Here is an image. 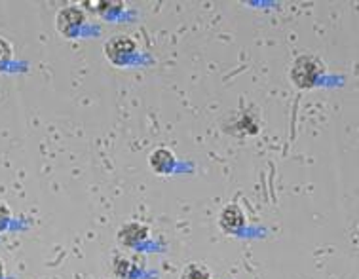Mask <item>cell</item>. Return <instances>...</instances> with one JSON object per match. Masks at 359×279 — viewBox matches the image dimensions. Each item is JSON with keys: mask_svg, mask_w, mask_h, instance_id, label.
I'll return each instance as SVG.
<instances>
[{"mask_svg": "<svg viewBox=\"0 0 359 279\" xmlns=\"http://www.w3.org/2000/svg\"><path fill=\"white\" fill-rule=\"evenodd\" d=\"M12 59V46L4 36H0V69Z\"/></svg>", "mask_w": 359, "mask_h": 279, "instance_id": "cell-8", "label": "cell"}, {"mask_svg": "<svg viewBox=\"0 0 359 279\" xmlns=\"http://www.w3.org/2000/svg\"><path fill=\"white\" fill-rule=\"evenodd\" d=\"M325 72V65L316 56H298L291 65V80L296 88L310 89L319 82Z\"/></svg>", "mask_w": 359, "mask_h": 279, "instance_id": "cell-1", "label": "cell"}, {"mask_svg": "<svg viewBox=\"0 0 359 279\" xmlns=\"http://www.w3.org/2000/svg\"><path fill=\"white\" fill-rule=\"evenodd\" d=\"M149 164H151V168L154 169L156 173H166V171H169V169L173 168L175 156H173V152H169L168 148H158V150H154L151 154Z\"/></svg>", "mask_w": 359, "mask_h": 279, "instance_id": "cell-6", "label": "cell"}, {"mask_svg": "<svg viewBox=\"0 0 359 279\" xmlns=\"http://www.w3.org/2000/svg\"><path fill=\"white\" fill-rule=\"evenodd\" d=\"M135 40L128 34H116L107 40L105 44V56L111 59L112 63H122L124 57L131 56L135 52Z\"/></svg>", "mask_w": 359, "mask_h": 279, "instance_id": "cell-2", "label": "cell"}, {"mask_svg": "<svg viewBox=\"0 0 359 279\" xmlns=\"http://www.w3.org/2000/svg\"><path fill=\"white\" fill-rule=\"evenodd\" d=\"M4 274V266H2V263H0V276Z\"/></svg>", "mask_w": 359, "mask_h": 279, "instance_id": "cell-10", "label": "cell"}, {"mask_svg": "<svg viewBox=\"0 0 359 279\" xmlns=\"http://www.w3.org/2000/svg\"><path fill=\"white\" fill-rule=\"evenodd\" d=\"M84 10L80 6H65L57 12L56 16V27L61 34H72V32L80 29V25L84 23Z\"/></svg>", "mask_w": 359, "mask_h": 279, "instance_id": "cell-3", "label": "cell"}, {"mask_svg": "<svg viewBox=\"0 0 359 279\" xmlns=\"http://www.w3.org/2000/svg\"><path fill=\"white\" fill-rule=\"evenodd\" d=\"M10 216H12L10 208L4 203V201H0V230L6 228V224L10 223Z\"/></svg>", "mask_w": 359, "mask_h": 279, "instance_id": "cell-9", "label": "cell"}, {"mask_svg": "<svg viewBox=\"0 0 359 279\" xmlns=\"http://www.w3.org/2000/svg\"><path fill=\"white\" fill-rule=\"evenodd\" d=\"M149 238V226L137 221H129L118 230V241L122 245H137Z\"/></svg>", "mask_w": 359, "mask_h": 279, "instance_id": "cell-4", "label": "cell"}, {"mask_svg": "<svg viewBox=\"0 0 359 279\" xmlns=\"http://www.w3.org/2000/svg\"><path fill=\"white\" fill-rule=\"evenodd\" d=\"M181 279H211V274H209L208 268L202 266V264H188V266L184 268Z\"/></svg>", "mask_w": 359, "mask_h": 279, "instance_id": "cell-7", "label": "cell"}, {"mask_svg": "<svg viewBox=\"0 0 359 279\" xmlns=\"http://www.w3.org/2000/svg\"><path fill=\"white\" fill-rule=\"evenodd\" d=\"M219 223L224 232H238L246 226V213L238 203H228L219 215Z\"/></svg>", "mask_w": 359, "mask_h": 279, "instance_id": "cell-5", "label": "cell"}]
</instances>
